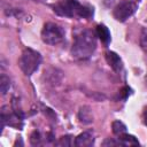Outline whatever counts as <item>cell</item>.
Instances as JSON below:
<instances>
[{
	"instance_id": "cell-1",
	"label": "cell",
	"mask_w": 147,
	"mask_h": 147,
	"mask_svg": "<svg viewBox=\"0 0 147 147\" xmlns=\"http://www.w3.org/2000/svg\"><path fill=\"white\" fill-rule=\"evenodd\" d=\"M95 32L92 30H80L75 33L74 44L71 48V54L77 60L88 59L96 48Z\"/></svg>"
},
{
	"instance_id": "cell-2",
	"label": "cell",
	"mask_w": 147,
	"mask_h": 147,
	"mask_svg": "<svg viewBox=\"0 0 147 147\" xmlns=\"http://www.w3.org/2000/svg\"><path fill=\"white\" fill-rule=\"evenodd\" d=\"M54 10L62 15L68 17H84L87 18L92 16L93 10L91 8H87L85 6H82L76 0H64L60 3H57L54 7Z\"/></svg>"
},
{
	"instance_id": "cell-3",
	"label": "cell",
	"mask_w": 147,
	"mask_h": 147,
	"mask_svg": "<svg viewBox=\"0 0 147 147\" xmlns=\"http://www.w3.org/2000/svg\"><path fill=\"white\" fill-rule=\"evenodd\" d=\"M40 63H41V55L37 51H33L31 48H25L23 51L18 62L21 70L26 76L32 75L39 68Z\"/></svg>"
},
{
	"instance_id": "cell-4",
	"label": "cell",
	"mask_w": 147,
	"mask_h": 147,
	"mask_svg": "<svg viewBox=\"0 0 147 147\" xmlns=\"http://www.w3.org/2000/svg\"><path fill=\"white\" fill-rule=\"evenodd\" d=\"M64 32L62 28L55 23H46L41 31V39L45 44L56 45L63 40Z\"/></svg>"
},
{
	"instance_id": "cell-5",
	"label": "cell",
	"mask_w": 147,
	"mask_h": 147,
	"mask_svg": "<svg viewBox=\"0 0 147 147\" xmlns=\"http://www.w3.org/2000/svg\"><path fill=\"white\" fill-rule=\"evenodd\" d=\"M137 9H138V5L136 2L130 1V0H124V1L118 2L115 6L113 10V15L118 22H124L129 17H131L136 13Z\"/></svg>"
},
{
	"instance_id": "cell-6",
	"label": "cell",
	"mask_w": 147,
	"mask_h": 147,
	"mask_svg": "<svg viewBox=\"0 0 147 147\" xmlns=\"http://www.w3.org/2000/svg\"><path fill=\"white\" fill-rule=\"evenodd\" d=\"M94 144V136L92 131H85L77 136L75 139V145L77 147H90Z\"/></svg>"
},
{
	"instance_id": "cell-7",
	"label": "cell",
	"mask_w": 147,
	"mask_h": 147,
	"mask_svg": "<svg viewBox=\"0 0 147 147\" xmlns=\"http://www.w3.org/2000/svg\"><path fill=\"white\" fill-rule=\"evenodd\" d=\"M106 60L108 62V64L111 67V69L116 72L121 71L122 68H123V63H122V60L121 57L115 53V52H111V51H108L106 52Z\"/></svg>"
},
{
	"instance_id": "cell-8",
	"label": "cell",
	"mask_w": 147,
	"mask_h": 147,
	"mask_svg": "<svg viewBox=\"0 0 147 147\" xmlns=\"http://www.w3.org/2000/svg\"><path fill=\"white\" fill-rule=\"evenodd\" d=\"M95 34L96 37L100 38V40L105 44V45H108L109 41H110V32L108 30L107 26L105 25H98L96 29H95Z\"/></svg>"
},
{
	"instance_id": "cell-9",
	"label": "cell",
	"mask_w": 147,
	"mask_h": 147,
	"mask_svg": "<svg viewBox=\"0 0 147 147\" xmlns=\"http://www.w3.org/2000/svg\"><path fill=\"white\" fill-rule=\"evenodd\" d=\"M118 140L121 142L122 146H138L139 145V141L136 139L134 136H131V134H127V133H123L121 136H118Z\"/></svg>"
},
{
	"instance_id": "cell-10",
	"label": "cell",
	"mask_w": 147,
	"mask_h": 147,
	"mask_svg": "<svg viewBox=\"0 0 147 147\" xmlns=\"http://www.w3.org/2000/svg\"><path fill=\"white\" fill-rule=\"evenodd\" d=\"M79 118H80V122H83V123H91L93 121L91 111H90V109L87 107L80 108V110H79Z\"/></svg>"
},
{
	"instance_id": "cell-11",
	"label": "cell",
	"mask_w": 147,
	"mask_h": 147,
	"mask_svg": "<svg viewBox=\"0 0 147 147\" xmlns=\"http://www.w3.org/2000/svg\"><path fill=\"white\" fill-rule=\"evenodd\" d=\"M111 127H113V132H114L116 136H121V134H123V133L126 132V126H125L122 122H119V121L113 122Z\"/></svg>"
},
{
	"instance_id": "cell-12",
	"label": "cell",
	"mask_w": 147,
	"mask_h": 147,
	"mask_svg": "<svg viewBox=\"0 0 147 147\" xmlns=\"http://www.w3.org/2000/svg\"><path fill=\"white\" fill-rule=\"evenodd\" d=\"M10 87V79L6 76V75H1V78H0V88H1V93L2 94H6L7 91L9 90Z\"/></svg>"
},
{
	"instance_id": "cell-13",
	"label": "cell",
	"mask_w": 147,
	"mask_h": 147,
	"mask_svg": "<svg viewBox=\"0 0 147 147\" xmlns=\"http://www.w3.org/2000/svg\"><path fill=\"white\" fill-rule=\"evenodd\" d=\"M70 140H71V137H69V136L62 137V138L56 142V145H59V146H70V145H71Z\"/></svg>"
},
{
	"instance_id": "cell-14",
	"label": "cell",
	"mask_w": 147,
	"mask_h": 147,
	"mask_svg": "<svg viewBox=\"0 0 147 147\" xmlns=\"http://www.w3.org/2000/svg\"><path fill=\"white\" fill-rule=\"evenodd\" d=\"M102 145H103V146H116V145H121V142H119V140H118V141H114V140H111V139H107V140L103 141Z\"/></svg>"
},
{
	"instance_id": "cell-15",
	"label": "cell",
	"mask_w": 147,
	"mask_h": 147,
	"mask_svg": "<svg viewBox=\"0 0 147 147\" xmlns=\"http://www.w3.org/2000/svg\"><path fill=\"white\" fill-rule=\"evenodd\" d=\"M144 123L145 125H147V109L144 111Z\"/></svg>"
},
{
	"instance_id": "cell-16",
	"label": "cell",
	"mask_w": 147,
	"mask_h": 147,
	"mask_svg": "<svg viewBox=\"0 0 147 147\" xmlns=\"http://www.w3.org/2000/svg\"><path fill=\"white\" fill-rule=\"evenodd\" d=\"M146 83H147V77H146Z\"/></svg>"
}]
</instances>
